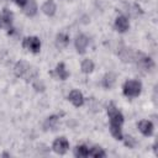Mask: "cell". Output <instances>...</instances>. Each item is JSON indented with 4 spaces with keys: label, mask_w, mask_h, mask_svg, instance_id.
Instances as JSON below:
<instances>
[{
    "label": "cell",
    "mask_w": 158,
    "mask_h": 158,
    "mask_svg": "<svg viewBox=\"0 0 158 158\" xmlns=\"http://www.w3.org/2000/svg\"><path fill=\"white\" fill-rule=\"evenodd\" d=\"M107 115L110 118V131L111 135L116 138V139H122V130L121 126L123 123V116L122 114L118 111V109H116V106L114 104H110V106L107 107Z\"/></svg>",
    "instance_id": "cell-1"
},
{
    "label": "cell",
    "mask_w": 158,
    "mask_h": 158,
    "mask_svg": "<svg viewBox=\"0 0 158 158\" xmlns=\"http://www.w3.org/2000/svg\"><path fill=\"white\" fill-rule=\"evenodd\" d=\"M15 74L17 77L25 78L26 80H30V79H32L36 75V70L27 62L21 60L19 63H16V65H15Z\"/></svg>",
    "instance_id": "cell-2"
},
{
    "label": "cell",
    "mask_w": 158,
    "mask_h": 158,
    "mask_svg": "<svg viewBox=\"0 0 158 158\" xmlns=\"http://www.w3.org/2000/svg\"><path fill=\"white\" fill-rule=\"evenodd\" d=\"M142 89V84L138 80H128L123 84V94L128 98H135L139 95Z\"/></svg>",
    "instance_id": "cell-3"
},
{
    "label": "cell",
    "mask_w": 158,
    "mask_h": 158,
    "mask_svg": "<svg viewBox=\"0 0 158 158\" xmlns=\"http://www.w3.org/2000/svg\"><path fill=\"white\" fill-rule=\"evenodd\" d=\"M22 46L23 48H26L27 51L32 52V53H37L40 52V48H41V42L37 37L32 36V37H26L23 38V42H22Z\"/></svg>",
    "instance_id": "cell-4"
},
{
    "label": "cell",
    "mask_w": 158,
    "mask_h": 158,
    "mask_svg": "<svg viewBox=\"0 0 158 158\" xmlns=\"http://www.w3.org/2000/svg\"><path fill=\"white\" fill-rule=\"evenodd\" d=\"M53 151L58 154H64L69 148V142L64 137H59L53 142Z\"/></svg>",
    "instance_id": "cell-5"
},
{
    "label": "cell",
    "mask_w": 158,
    "mask_h": 158,
    "mask_svg": "<svg viewBox=\"0 0 158 158\" xmlns=\"http://www.w3.org/2000/svg\"><path fill=\"white\" fill-rule=\"evenodd\" d=\"M12 12L4 9L0 12V28H11L12 26Z\"/></svg>",
    "instance_id": "cell-6"
},
{
    "label": "cell",
    "mask_w": 158,
    "mask_h": 158,
    "mask_svg": "<svg viewBox=\"0 0 158 158\" xmlns=\"http://www.w3.org/2000/svg\"><path fill=\"white\" fill-rule=\"evenodd\" d=\"M68 99H69V101H70L74 106H77V107L81 106V105L84 104V96H83V94H81L80 91H78V90L70 91Z\"/></svg>",
    "instance_id": "cell-7"
},
{
    "label": "cell",
    "mask_w": 158,
    "mask_h": 158,
    "mask_svg": "<svg viewBox=\"0 0 158 158\" xmlns=\"http://www.w3.org/2000/svg\"><path fill=\"white\" fill-rule=\"evenodd\" d=\"M88 43H89V40H88L86 36H84V35L77 36V38H75V48H77V51L79 53H84L85 52V49L88 47Z\"/></svg>",
    "instance_id": "cell-8"
},
{
    "label": "cell",
    "mask_w": 158,
    "mask_h": 158,
    "mask_svg": "<svg viewBox=\"0 0 158 158\" xmlns=\"http://www.w3.org/2000/svg\"><path fill=\"white\" fill-rule=\"evenodd\" d=\"M138 130L141 131L142 135H144V136H151V135L153 133V125H152V122L148 121V120H142V121H139V123H138Z\"/></svg>",
    "instance_id": "cell-9"
},
{
    "label": "cell",
    "mask_w": 158,
    "mask_h": 158,
    "mask_svg": "<svg viewBox=\"0 0 158 158\" xmlns=\"http://www.w3.org/2000/svg\"><path fill=\"white\" fill-rule=\"evenodd\" d=\"M128 20L125 17V16H118L116 20H115V28L118 31V32H125L128 30Z\"/></svg>",
    "instance_id": "cell-10"
},
{
    "label": "cell",
    "mask_w": 158,
    "mask_h": 158,
    "mask_svg": "<svg viewBox=\"0 0 158 158\" xmlns=\"http://www.w3.org/2000/svg\"><path fill=\"white\" fill-rule=\"evenodd\" d=\"M22 9L27 16H33L37 12V4L35 0H27L26 4L22 6Z\"/></svg>",
    "instance_id": "cell-11"
},
{
    "label": "cell",
    "mask_w": 158,
    "mask_h": 158,
    "mask_svg": "<svg viewBox=\"0 0 158 158\" xmlns=\"http://www.w3.org/2000/svg\"><path fill=\"white\" fill-rule=\"evenodd\" d=\"M42 11L48 15V16H52L54 12H56V4L53 0H47L44 1V4L42 5Z\"/></svg>",
    "instance_id": "cell-12"
},
{
    "label": "cell",
    "mask_w": 158,
    "mask_h": 158,
    "mask_svg": "<svg viewBox=\"0 0 158 158\" xmlns=\"http://www.w3.org/2000/svg\"><path fill=\"white\" fill-rule=\"evenodd\" d=\"M68 43H69V37H68V35H65V33H59V35L57 36L56 44H57L59 48L65 47Z\"/></svg>",
    "instance_id": "cell-13"
},
{
    "label": "cell",
    "mask_w": 158,
    "mask_h": 158,
    "mask_svg": "<svg viewBox=\"0 0 158 158\" xmlns=\"http://www.w3.org/2000/svg\"><path fill=\"white\" fill-rule=\"evenodd\" d=\"M56 73H57L58 78H59V79H62V80L67 79V78H68V75H69V73L67 72V69H65V67H64V64H63V63H59V64L57 65V68H56Z\"/></svg>",
    "instance_id": "cell-14"
},
{
    "label": "cell",
    "mask_w": 158,
    "mask_h": 158,
    "mask_svg": "<svg viewBox=\"0 0 158 158\" xmlns=\"http://www.w3.org/2000/svg\"><path fill=\"white\" fill-rule=\"evenodd\" d=\"M74 154H75V157H79V158H81V157H86V156H89V149H88L86 146L80 144V146H77V147H75V149H74Z\"/></svg>",
    "instance_id": "cell-15"
},
{
    "label": "cell",
    "mask_w": 158,
    "mask_h": 158,
    "mask_svg": "<svg viewBox=\"0 0 158 158\" xmlns=\"http://www.w3.org/2000/svg\"><path fill=\"white\" fill-rule=\"evenodd\" d=\"M138 64H139L143 69H147V70L153 67V62H152V59L148 58V57H142V58L138 60Z\"/></svg>",
    "instance_id": "cell-16"
},
{
    "label": "cell",
    "mask_w": 158,
    "mask_h": 158,
    "mask_svg": "<svg viewBox=\"0 0 158 158\" xmlns=\"http://www.w3.org/2000/svg\"><path fill=\"white\" fill-rule=\"evenodd\" d=\"M93 69H94V63H93V60H90V59H84V60L81 62V70H83L84 73H90V72H93Z\"/></svg>",
    "instance_id": "cell-17"
},
{
    "label": "cell",
    "mask_w": 158,
    "mask_h": 158,
    "mask_svg": "<svg viewBox=\"0 0 158 158\" xmlns=\"http://www.w3.org/2000/svg\"><path fill=\"white\" fill-rule=\"evenodd\" d=\"M89 156H91V157H105L106 154L100 147H93L91 149H89Z\"/></svg>",
    "instance_id": "cell-18"
},
{
    "label": "cell",
    "mask_w": 158,
    "mask_h": 158,
    "mask_svg": "<svg viewBox=\"0 0 158 158\" xmlns=\"http://www.w3.org/2000/svg\"><path fill=\"white\" fill-rule=\"evenodd\" d=\"M115 77L112 75V74H107L105 78H104V81H102V84H104V86H106V88H110L111 85H112V83L115 81V79H114Z\"/></svg>",
    "instance_id": "cell-19"
},
{
    "label": "cell",
    "mask_w": 158,
    "mask_h": 158,
    "mask_svg": "<svg viewBox=\"0 0 158 158\" xmlns=\"http://www.w3.org/2000/svg\"><path fill=\"white\" fill-rule=\"evenodd\" d=\"M56 122H57V117H56V116H51V117L47 118V121H46V126L53 127V126L56 125Z\"/></svg>",
    "instance_id": "cell-20"
},
{
    "label": "cell",
    "mask_w": 158,
    "mask_h": 158,
    "mask_svg": "<svg viewBox=\"0 0 158 158\" xmlns=\"http://www.w3.org/2000/svg\"><path fill=\"white\" fill-rule=\"evenodd\" d=\"M14 1H15L19 6H21V7H22V6L26 4V1H27V0H14Z\"/></svg>",
    "instance_id": "cell-21"
}]
</instances>
